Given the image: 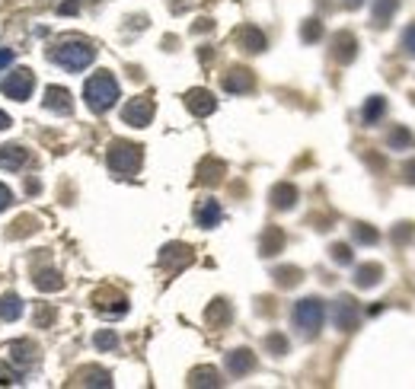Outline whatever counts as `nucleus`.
<instances>
[{
    "label": "nucleus",
    "mask_w": 415,
    "mask_h": 389,
    "mask_svg": "<svg viewBox=\"0 0 415 389\" xmlns=\"http://www.w3.org/2000/svg\"><path fill=\"white\" fill-rule=\"evenodd\" d=\"M83 99L90 105V112L96 115L109 112L115 105V99H119V80L109 70H99V74H93L90 80L83 83Z\"/></svg>",
    "instance_id": "nucleus-1"
},
{
    "label": "nucleus",
    "mask_w": 415,
    "mask_h": 389,
    "mask_svg": "<svg viewBox=\"0 0 415 389\" xmlns=\"http://www.w3.org/2000/svg\"><path fill=\"white\" fill-rule=\"evenodd\" d=\"M291 322L294 329L301 332L303 338H317L319 329L326 322V303L319 297H303L294 303V313H291Z\"/></svg>",
    "instance_id": "nucleus-2"
},
{
    "label": "nucleus",
    "mask_w": 415,
    "mask_h": 389,
    "mask_svg": "<svg viewBox=\"0 0 415 389\" xmlns=\"http://www.w3.org/2000/svg\"><path fill=\"white\" fill-rule=\"evenodd\" d=\"M52 58L58 61L64 70H70V74H80V70H86L93 61H96V48H93L90 42H80V38H74V42H64V45L54 48Z\"/></svg>",
    "instance_id": "nucleus-3"
},
{
    "label": "nucleus",
    "mask_w": 415,
    "mask_h": 389,
    "mask_svg": "<svg viewBox=\"0 0 415 389\" xmlns=\"http://www.w3.org/2000/svg\"><path fill=\"white\" fill-rule=\"evenodd\" d=\"M141 147L131 141H112V147H109V169L115 176H135L141 169Z\"/></svg>",
    "instance_id": "nucleus-4"
},
{
    "label": "nucleus",
    "mask_w": 415,
    "mask_h": 389,
    "mask_svg": "<svg viewBox=\"0 0 415 389\" xmlns=\"http://www.w3.org/2000/svg\"><path fill=\"white\" fill-rule=\"evenodd\" d=\"M153 102L147 96H137V99H128L125 102V109H121V121L131 128H147L153 121Z\"/></svg>",
    "instance_id": "nucleus-5"
},
{
    "label": "nucleus",
    "mask_w": 415,
    "mask_h": 389,
    "mask_svg": "<svg viewBox=\"0 0 415 389\" xmlns=\"http://www.w3.org/2000/svg\"><path fill=\"white\" fill-rule=\"evenodd\" d=\"M32 86H36V80H32V70H26V68H20V70H13V74L3 80V96L7 99H16V102H26V99L32 96Z\"/></svg>",
    "instance_id": "nucleus-6"
},
{
    "label": "nucleus",
    "mask_w": 415,
    "mask_h": 389,
    "mask_svg": "<svg viewBox=\"0 0 415 389\" xmlns=\"http://www.w3.org/2000/svg\"><path fill=\"white\" fill-rule=\"evenodd\" d=\"M332 322H335V329L339 332H355L358 326V307L352 297H339L332 303Z\"/></svg>",
    "instance_id": "nucleus-7"
},
{
    "label": "nucleus",
    "mask_w": 415,
    "mask_h": 389,
    "mask_svg": "<svg viewBox=\"0 0 415 389\" xmlns=\"http://www.w3.org/2000/svg\"><path fill=\"white\" fill-rule=\"evenodd\" d=\"M358 54V42L352 32H335L332 36V58L339 61V64H352Z\"/></svg>",
    "instance_id": "nucleus-8"
},
{
    "label": "nucleus",
    "mask_w": 415,
    "mask_h": 389,
    "mask_svg": "<svg viewBox=\"0 0 415 389\" xmlns=\"http://www.w3.org/2000/svg\"><path fill=\"white\" fill-rule=\"evenodd\" d=\"M224 90L227 93H252V86H256V77H252V70H246V68H234L230 74H224Z\"/></svg>",
    "instance_id": "nucleus-9"
},
{
    "label": "nucleus",
    "mask_w": 415,
    "mask_h": 389,
    "mask_svg": "<svg viewBox=\"0 0 415 389\" xmlns=\"http://www.w3.org/2000/svg\"><path fill=\"white\" fill-rule=\"evenodd\" d=\"M186 105H189L192 115L204 119V115H211L214 109H218V99H214V93H208V90H189L186 93Z\"/></svg>",
    "instance_id": "nucleus-10"
},
{
    "label": "nucleus",
    "mask_w": 415,
    "mask_h": 389,
    "mask_svg": "<svg viewBox=\"0 0 415 389\" xmlns=\"http://www.w3.org/2000/svg\"><path fill=\"white\" fill-rule=\"evenodd\" d=\"M252 367H256V354L249 348H236V351L227 354V374L230 376H246Z\"/></svg>",
    "instance_id": "nucleus-11"
},
{
    "label": "nucleus",
    "mask_w": 415,
    "mask_h": 389,
    "mask_svg": "<svg viewBox=\"0 0 415 389\" xmlns=\"http://www.w3.org/2000/svg\"><path fill=\"white\" fill-rule=\"evenodd\" d=\"M189 262H192V249L182 246V243H169L160 252V265H166V268H186Z\"/></svg>",
    "instance_id": "nucleus-12"
},
{
    "label": "nucleus",
    "mask_w": 415,
    "mask_h": 389,
    "mask_svg": "<svg viewBox=\"0 0 415 389\" xmlns=\"http://www.w3.org/2000/svg\"><path fill=\"white\" fill-rule=\"evenodd\" d=\"M26 160H29V153L20 144H0V169L16 172L26 166Z\"/></svg>",
    "instance_id": "nucleus-13"
},
{
    "label": "nucleus",
    "mask_w": 415,
    "mask_h": 389,
    "mask_svg": "<svg viewBox=\"0 0 415 389\" xmlns=\"http://www.w3.org/2000/svg\"><path fill=\"white\" fill-rule=\"evenodd\" d=\"M7 354H10V360H13V364H20V367L36 364V358H38L36 344H32L29 338H16V342H10L7 344Z\"/></svg>",
    "instance_id": "nucleus-14"
},
{
    "label": "nucleus",
    "mask_w": 415,
    "mask_h": 389,
    "mask_svg": "<svg viewBox=\"0 0 415 389\" xmlns=\"http://www.w3.org/2000/svg\"><path fill=\"white\" fill-rule=\"evenodd\" d=\"M45 109H52V112H58V115H70L74 112V99H70V93L64 90V86H48Z\"/></svg>",
    "instance_id": "nucleus-15"
},
{
    "label": "nucleus",
    "mask_w": 415,
    "mask_h": 389,
    "mask_svg": "<svg viewBox=\"0 0 415 389\" xmlns=\"http://www.w3.org/2000/svg\"><path fill=\"white\" fill-rule=\"evenodd\" d=\"M220 218H224V211H220V204L214 201V198H204V201L198 204V211H195L198 227H204V230L218 227V224H220Z\"/></svg>",
    "instance_id": "nucleus-16"
},
{
    "label": "nucleus",
    "mask_w": 415,
    "mask_h": 389,
    "mask_svg": "<svg viewBox=\"0 0 415 389\" xmlns=\"http://www.w3.org/2000/svg\"><path fill=\"white\" fill-rule=\"evenodd\" d=\"M380 277H384V265H377V262H368V265H358L355 268V284L361 287V291L377 287Z\"/></svg>",
    "instance_id": "nucleus-17"
},
{
    "label": "nucleus",
    "mask_w": 415,
    "mask_h": 389,
    "mask_svg": "<svg viewBox=\"0 0 415 389\" xmlns=\"http://www.w3.org/2000/svg\"><path fill=\"white\" fill-rule=\"evenodd\" d=\"M272 204L278 211H287L297 204V188L291 185V182H278V185L272 188Z\"/></svg>",
    "instance_id": "nucleus-18"
},
{
    "label": "nucleus",
    "mask_w": 415,
    "mask_h": 389,
    "mask_svg": "<svg viewBox=\"0 0 415 389\" xmlns=\"http://www.w3.org/2000/svg\"><path fill=\"white\" fill-rule=\"evenodd\" d=\"M36 291H45V293H54V291H61L64 287V277L58 275L54 268H45V271H36Z\"/></svg>",
    "instance_id": "nucleus-19"
},
{
    "label": "nucleus",
    "mask_w": 415,
    "mask_h": 389,
    "mask_svg": "<svg viewBox=\"0 0 415 389\" xmlns=\"http://www.w3.org/2000/svg\"><path fill=\"white\" fill-rule=\"evenodd\" d=\"M384 115H386V99L384 96H370L368 102H364V109H361L364 125H377Z\"/></svg>",
    "instance_id": "nucleus-20"
},
{
    "label": "nucleus",
    "mask_w": 415,
    "mask_h": 389,
    "mask_svg": "<svg viewBox=\"0 0 415 389\" xmlns=\"http://www.w3.org/2000/svg\"><path fill=\"white\" fill-rule=\"evenodd\" d=\"M20 316H23V300L16 297V293H3V297H0V319L13 322V319H20Z\"/></svg>",
    "instance_id": "nucleus-21"
},
{
    "label": "nucleus",
    "mask_w": 415,
    "mask_h": 389,
    "mask_svg": "<svg viewBox=\"0 0 415 389\" xmlns=\"http://www.w3.org/2000/svg\"><path fill=\"white\" fill-rule=\"evenodd\" d=\"M400 0H374V26H390Z\"/></svg>",
    "instance_id": "nucleus-22"
},
{
    "label": "nucleus",
    "mask_w": 415,
    "mask_h": 389,
    "mask_svg": "<svg viewBox=\"0 0 415 389\" xmlns=\"http://www.w3.org/2000/svg\"><path fill=\"white\" fill-rule=\"evenodd\" d=\"M189 386H220V374L214 367H198V370H192Z\"/></svg>",
    "instance_id": "nucleus-23"
},
{
    "label": "nucleus",
    "mask_w": 415,
    "mask_h": 389,
    "mask_svg": "<svg viewBox=\"0 0 415 389\" xmlns=\"http://www.w3.org/2000/svg\"><path fill=\"white\" fill-rule=\"evenodd\" d=\"M281 246H285V233L278 230V227H269L262 236V255H275L281 252Z\"/></svg>",
    "instance_id": "nucleus-24"
},
{
    "label": "nucleus",
    "mask_w": 415,
    "mask_h": 389,
    "mask_svg": "<svg viewBox=\"0 0 415 389\" xmlns=\"http://www.w3.org/2000/svg\"><path fill=\"white\" fill-rule=\"evenodd\" d=\"M240 45L246 48V52H252V54H259L265 48V36L259 29H252V26H249V29H243L240 32Z\"/></svg>",
    "instance_id": "nucleus-25"
},
{
    "label": "nucleus",
    "mask_w": 415,
    "mask_h": 389,
    "mask_svg": "<svg viewBox=\"0 0 415 389\" xmlns=\"http://www.w3.org/2000/svg\"><path fill=\"white\" fill-rule=\"evenodd\" d=\"M386 147L390 150H409L412 147V131H409V128H393L390 131V137H386Z\"/></svg>",
    "instance_id": "nucleus-26"
},
{
    "label": "nucleus",
    "mask_w": 415,
    "mask_h": 389,
    "mask_svg": "<svg viewBox=\"0 0 415 389\" xmlns=\"http://www.w3.org/2000/svg\"><path fill=\"white\" fill-rule=\"evenodd\" d=\"M77 380L83 383V386H103V389H109L112 386V376L106 374V370H83Z\"/></svg>",
    "instance_id": "nucleus-27"
},
{
    "label": "nucleus",
    "mask_w": 415,
    "mask_h": 389,
    "mask_svg": "<svg viewBox=\"0 0 415 389\" xmlns=\"http://www.w3.org/2000/svg\"><path fill=\"white\" fill-rule=\"evenodd\" d=\"M96 310H99V313H106V316H125V313H128V300H125V297H112V300H106V303H96Z\"/></svg>",
    "instance_id": "nucleus-28"
},
{
    "label": "nucleus",
    "mask_w": 415,
    "mask_h": 389,
    "mask_svg": "<svg viewBox=\"0 0 415 389\" xmlns=\"http://www.w3.org/2000/svg\"><path fill=\"white\" fill-rule=\"evenodd\" d=\"M352 236H355V243H364V246H370V243L380 240V233L374 230V227H368V224H355L352 227Z\"/></svg>",
    "instance_id": "nucleus-29"
},
{
    "label": "nucleus",
    "mask_w": 415,
    "mask_h": 389,
    "mask_svg": "<svg viewBox=\"0 0 415 389\" xmlns=\"http://www.w3.org/2000/svg\"><path fill=\"white\" fill-rule=\"evenodd\" d=\"M93 342H96L99 351H115V348H119V335H115L112 329H99Z\"/></svg>",
    "instance_id": "nucleus-30"
},
{
    "label": "nucleus",
    "mask_w": 415,
    "mask_h": 389,
    "mask_svg": "<svg viewBox=\"0 0 415 389\" xmlns=\"http://www.w3.org/2000/svg\"><path fill=\"white\" fill-rule=\"evenodd\" d=\"M275 281H278L281 287H294L297 281H301V268H278L275 271Z\"/></svg>",
    "instance_id": "nucleus-31"
},
{
    "label": "nucleus",
    "mask_w": 415,
    "mask_h": 389,
    "mask_svg": "<svg viewBox=\"0 0 415 389\" xmlns=\"http://www.w3.org/2000/svg\"><path fill=\"white\" fill-rule=\"evenodd\" d=\"M329 252H332V262H339V265H352V262H355V255H352V246H345V243H335Z\"/></svg>",
    "instance_id": "nucleus-32"
},
{
    "label": "nucleus",
    "mask_w": 415,
    "mask_h": 389,
    "mask_svg": "<svg viewBox=\"0 0 415 389\" xmlns=\"http://www.w3.org/2000/svg\"><path fill=\"white\" fill-rule=\"evenodd\" d=\"M319 36H323V23H319V20H307L301 29V38L303 42H317Z\"/></svg>",
    "instance_id": "nucleus-33"
},
{
    "label": "nucleus",
    "mask_w": 415,
    "mask_h": 389,
    "mask_svg": "<svg viewBox=\"0 0 415 389\" xmlns=\"http://www.w3.org/2000/svg\"><path fill=\"white\" fill-rule=\"evenodd\" d=\"M202 182H218L220 179V172H224V166L214 163V160H208V163H202Z\"/></svg>",
    "instance_id": "nucleus-34"
},
{
    "label": "nucleus",
    "mask_w": 415,
    "mask_h": 389,
    "mask_svg": "<svg viewBox=\"0 0 415 389\" xmlns=\"http://www.w3.org/2000/svg\"><path fill=\"white\" fill-rule=\"evenodd\" d=\"M265 348H269L275 358H281V354H287V338L285 335H269L265 338Z\"/></svg>",
    "instance_id": "nucleus-35"
},
{
    "label": "nucleus",
    "mask_w": 415,
    "mask_h": 389,
    "mask_svg": "<svg viewBox=\"0 0 415 389\" xmlns=\"http://www.w3.org/2000/svg\"><path fill=\"white\" fill-rule=\"evenodd\" d=\"M208 319L211 322H227L230 319V307H227L224 300H214V307L208 310Z\"/></svg>",
    "instance_id": "nucleus-36"
},
{
    "label": "nucleus",
    "mask_w": 415,
    "mask_h": 389,
    "mask_svg": "<svg viewBox=\"0 0 415 389\" xmlns=\"http://www.w3.org/2000/svg\"><path fill=\"white\" fill-rule=\"evenodd\" d=\"M402 52L415 58V23H409L406 32H402Z\"/></svg>",
    "instance_id": "nucleus-37"
},
{
    "label": "nucleus",
    "mask_w": 415,
    "mask_h": 389,
    "mask_svg": "<svg viewBox=\"0 0 415 389\" xmlns=\"http://www.w3.org/2000/svg\"><path fill=\"white\" fill-rule=\"evenodd\" d=\"M13 64V48H0V70Z\"/></svg>",
    "instance_id": "nucleus-38"
},
{
    "label": "nucleus",
    "mask_w": 415,
    "mask_h": 389,
    "mask_svg": "<svg viewBox=\"0 0 415 389\" xmlns=\"http://www.w3.org/2000/svg\"><path fill=\"white\" fill-rule=\"evenodd\" d=\"M13 201V194H10V188L0 182V211H7V204Z\"/></svg>",
    "instance_id": "nucleus-39"
},
{
    "label": "nucleus",
    "mask_w": 415,
    "mask_h": 389,
    "mask_svg": "<svg viewBox=\"0 0 415 389\" xmlns=\"http://www.w3.org/2000/svg\"><path fill=\"white\" fill-rule=\"evenodd\" d=\"M52 319H54L52 310H42V313H36V326H52Z\"/></svg>",
    "instance_id": "nucleus-40"
},
{
    "label": "nucleus",
    "mask_w": 415,
    "mask_h": 389,
    "mask_svg": "<svg viewBox=\"0 0 415 389\" xmlns=\"http://www.w3.org/2000/svg\"><path fill=\"white\" fill-rule=\"evenodd\" d=\"M77 10H80V7H77L74 0H68V3H61V7H58V13H61V16H74Z\"/></svg>",
    "instance_id": "nucleus-41"
},
{
    "label": "nucleus",
    "mask_w": 415,
    "mask_h": 389,
    "mask_svg": "<svg viewBox=\"0 0 415 389\" xmlns=\"http://www.w3.org/2000/svg\"><path fill=\"white\" fill-rule=\"evenodd\" d=\"M402 179H406L409 185H415V160H412V163L406 166V169H402Z\"/></svg>",
    "instance_id": "nucleus-42"
},
{
    "label": "nucleus",
    "mask_w": 415,
    "mask_h": 389,
    "mask_svg": "<svg viewBox=\"0 0 415 389\" xmlns=\"http://www.w3.org/2000/svg\"><path fill=\"white\" fill-rule=\"evenodd\" d=\"M10 383H23V380H20V376H10V374H0V386H10Z\"/></svg>",
    "instance_id": "nucleus-43"
},
{
    "label": "nucleus",
    "mask_w": 415,
    "mask_h": 389,
    "mask_svg": "<svg viewBox=\"0 0 415 389\" xmlns=\"http://www.w3.org/2000/svg\"><path fill=\"white\" fill-rule=\"evenodd\" d=\"M3 128H10V115L7 112H0V131H3Z\"/></svg>",
    "instance_id": "nucleus-44"
}]
</instances>
